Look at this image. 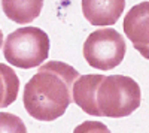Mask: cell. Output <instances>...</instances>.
<instances>
[{"label": "cell", "mask_w": 149, "mask_h": 133, "mask_svg": "<svg viewBox=\"0 0 149 133\" xmlns=\"http://www.w3.org/2000/svg\"><path fill=\"white\" fill-rule=\"evenodd\" d=\"M81 75L63 62H48L30 78L24 87L22 102L26 111L39 121H54L73 102V84Z\"/></svg>", "instance_id": "cell-1"}, {"label": "cell", "mask_w": 149, "mask_h": 133, "mask_svg": "<svg viewBox=\"0 0 149 133\" xmlns=\"http://www.w3.org/2000/svg\"><path fill=\"white\" fill-rule=\"evenodd\" d=\"M140 87L133 78L124 75L103 76L95 93L98 117H128L140 106Z\"/></svg>", "instance_id": "cell-2"}, {"label": "cell", "mask_w": 149, "mask_h": 133, "mask_svg": "<svg viewBox=\"0 0 149 133\" xmlns=\"http://www.w3.org/2000/svg\"><path fill=\"white\" fill-rule=\"evenodd\" d=\"M3 55L9 64L21 69L40 66L49 55V38L39 27H21L8 34Z\"/></svg>", "instance_id": "cell-3"}, {"label": "cell", "mask_w": 149, "mask_h": 133, "mask_svg": "<svg viewBox=\"0 0 149 133\" xmlns=\"http://www.w3.org/2000/svg\"><path fill=\"white\" fill-rule=\"evenodd\" d=\"M82 51L91 67L110 70L122 63L127 45L122 34L115 29H98L86 38Z\"/></svg>", "instance_id": "cell-4"}, {"label": "cell", "mask_w": 149, "mask_h": 133, "mask_svg": "<svg viewBox=\"0 0 149 133\" xmlns=\"http://www.w3.org/2000/svg\"><path fill=\"white\" fill-rule=\"evenodd\" d=\"M124 32L142 57L149 60V2L134 5L127 12Z\"/></svg>", "instance_id": "cell-5"}, {"label": "cell", "mask_w": 149, "mask_h": 133, "mask_svg": "<svg viewBox=\"0 0 149 133\" xmlns=\"http://www.w3.org/2000/svg\"><path fill=\"white\" fill-rule=\"evenodd\" d=\"M82 12L93 26H113L122 15L124 0H84Z\"/></svg>", "instance_id": "cell-6"}, {"label": "cell", "mask_w": 149, "mask_h": 133, "mask_svg": "<svg viewBox=\"0 0 149 133\" xmlns=\"http://www.w3.org/2000/svg\"><path fill=\"white\" fill-rule=\"evenodd\" d=\"M103 81V75H81L73 84L72 99L85 114L98 117L97 105H95V93Z\"/></svg>", "instance_id": "cell-7"}, {"label": "cell", "mask_w": 149, "mask_h": 133, "mask_svg": "<svg viewBox=\"0 0 149 133\" xmlns=\"http://www.w3.org/2000/svg\"><path fill=\"white\" fill-rule=\"evenodd\" d=\"M42 0H3L2 8L6 17L18 24H29L39 17Z\"/></svg>", "instance_id": "cell-8"}, {"label": "cell", "mask_w": 149, "mask_h": 133, "mask_svg": "<svg viewBox=\"0 0 149 133\" xmlns=\"http://www.w3.org/2000/svg\"><path fill=\"white\" fill-rule=\"evenodd\" d=\"M19 79L15 70L8 64L0 63V108H8L17 100Z\"/></svg>", "instance_id": "cell-9"}, {"label": "cell", "mask_w": 149, "mask_h": 133, "mask_svg": "<svg viewBox=\"0 0 149 133\" xmlns=\"http://www.w3.org/2000/svg\"><path fill=\"white\" fill-rule=\"evenodd\" d=\"M0 133H27V129L18 115L0 112Z\"/></svg>", "instance_id": "cell-10"}, {"label": "cell", "mask_w": 149, "mask_h": 133, "mask_svg": "<svg viewBox=\"0 0 149 133\" xmlns=\"http://www.w3.org/2000/svg\"><path fill=\"white\" fill-rule=\"evenodd\" d=\"M73 133H110V130L100 121H84L78 127H74Z\"/></svg>", "instance_id": "cell-11"}, {"label": "cell", "mask_w": 149, "mask_h": 133, "mask_svg": "<svg viewBox=\"0 0 149 133\" xmlns=\"http://www.w3.org/2000/svg\"><path fill=\"white\" fill-rule=\"evenodd\" d=\"M2 43H3V33H2V29H0V48H2Z\"/></svg>", "instance_id": "cell-12"}]
</instances>
